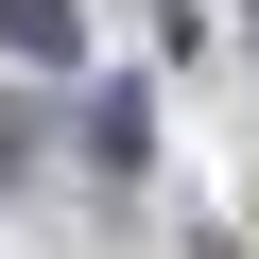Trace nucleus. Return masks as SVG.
Instances as JSON below:
<instances>
[{"instance_id": "obj_1", "label": "nucleus", "mask_w": 259, "mask_h": 259, "mask_svg": "<svg viewBox=\"0 0 259 259\" xmlns=\"http://www.w3.org/2000/svg\"><path fill=\"white\" fill-rule=\"evenodd\" d=\"M0 52L18 69H69V0H0Z\"/></svg>"}]
</instances>
